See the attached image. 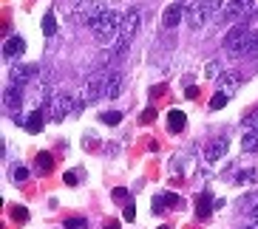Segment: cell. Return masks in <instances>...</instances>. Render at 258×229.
<instances>
[{
  "label": "cell",
  "mask_w": 258,
  "mask_h": 229,
  "mask_svg": "<svg viewBox=\"0 0 258 229\" xmlns=\"http://www.w3.org/2000/svg\"><path fill=\"white\" fill-rule=\"evenodd\" d=\"M102 122H105V125H119L122 122V113H119V110H105V113H102Z\"/></svg>",
  "instance_id": "7402d4cb"
},
{
  "label": "cell",
  "mask_w": 258,
  "mask_h": 229,
  "mask_svg": "<svg viewBox=\"0 0 258 229\" xmlns=\"http://www.w3.org/2000/svg\"><path fill=\"white\" fill-rule=\"evenodd\" d=\"M119 93H122V74H119V71H108L105 96H108V99H116Z\"/></svg>",
  "instance_id": "7c38bea8"
},
{
  "label": "cell",
  "mask_w": 258,
  "mask_h": 229,
  "mask_svg": "<svg viewBox=\"0 0 258 229\" xmlns=\"http://www.w3.org/2000/svg\"><path fill=\"white\" fill-rule=\"evenodd\" d=\"M247 37H250V26H247V23H235L233 29L227 31V37H224V48H227L230 54H235Z\"/></svg>",
  "instance_id": "ba28073f"
},
{
  "label": "cell",
  "mask_w": 258,
  "mask_h": 229,
  "mask_svg": "<svg viewBox=\"0 0 258 229\" xmlns=\"http://www.w3.org/2000/svg\"><path fill=\"white\" fill-rule=\"evenodd\" d=\"M182 15H184V3H173V6H167L165 15H162L165 29H176V26H179V20H182Z\"/></svg>",
  "instance_id": "8fae6325"
},
{
  "label": "cell",
  "mask_w": 258,
  "mask_h": 229,
  "mask_svg": "<svg viewBox=\"0 0 258 229\" xmlns=\"http://www.w3.org/2000/svg\"><path fill=\"white\" fill-rule=\"evenodd\" d=\"M153 119H156V110H153V107H148V110L142 113V122H153Z\"/></svg>",
  "instance_id": "1f68e13d"
},
{
  "label": "cell",
  "mask_w": 258,
  "mask_h": 229,
  "mask_svg": "<svg viewBox=\"0 0 258 229\" xmlns=\"http://www.w3.org/2000/svg\"><path fill=\"white\" fill-rule=\"evenodd\" d=\"M23 51H26V40L23 37H12V40H6V46H3L6 60H15V57H20Z\"/></svg>",
  "instance_id": "4fadbf2b"
},
{
  "label": "cell",
  "mask_w": 258,
  "mask_h": 229,
  "mask_svg": "<svg viewBox=\"0 0 258 229\" xmlns=\"http://www.w3.org/2000/svg\"><path fill=\"white\" fill-rule=\"evenodd\" d=\"M210 209H213L210 195H202V198H199V218H207V215H210Z\"/></svg>",
  "instance_id": "44dd1931"
},
{
  "label": "cell",
  "mask_w": 258,
  "mask_h": 229,
  "mask_svg": "<svg viewBox=\"0 0 258 229\" xmlns=\"http://www.w3.org/2000/svg\"><path fill=\"white\" fill-rule=\"evenodd\" d=\"M125 218H128V221H134V218H137V212H134V204H131V198L125 201Z\"/></svg>",
  "instance_id": "f546056e"
},
{
  "label": "cell",
  "mask_w": 258,
  "mask_h": 229,
  "mask_svg": "<svg viewBox=\"0 0 258 229\" xmlns=\"http://www.w3.org/2000/svg\"><path fill=\"white\" fill-rule=\"evenodd\" d=\"M244 229H258V223H252V226H244Z\"/></svg>",
  "instance_id": "e575fe53"
},
{
  "label": "cell",
  "mask_w": 258,
  "mask_h": 229,
  "mask_svg": "<svg viewBox=\"0 0 258 229\" xmlns=\"http://www.w3.org/2000/svg\"><path fill=\"white\" fill-rule=\"evenodd\" d=\"M205 74H207V76H221V65H219V62H210Z\"/></svg>",
  "instance_id": "f1b7e54d"
},
{
  "label": "cell",
  "mask_w": 258,
  "mask_h": 229,
  "mask_svg": "<svg viewBox=\"0 0 258 229\" xmlns=\"http://www.w3.org/2000/svg\"><path fill=\"white\" fill-rule=\"evenodd\" d=\"M255 54H258V34H250L241 43V48L235 51V57H255Z\"/></svg>",
  "instance_id": "9a60e30c"
},
{
  "label": "cell",
  "mask_w": 258,
  "mask_h": 229,
  "mask_svg": "<svg viewBox=\"0 0 258 229\" xmlns=\"http://www.w3.org/2000/svg\"><path fill=\"white\" fill-rule=\"evenodd\" d=\"M105 82H108V71H97V74L85 82L83 88V105H88V102H94L97 96H105Z\"/></svg>",
  "instance_id": "5b68a950"
},
{
  "label": "cell",
  "mask_w": 258,
  "mask_h": 229,
  "mask_svg": "<svg viewBox=\"0 0 258 229\" xmlns=\"http://www.w3.org/2000/svg\"><path fill=\"white\" fill-rule=\"evenodd\" d=\"M15 178H17V181H26V178H29V170H26V167H17V170H15Z\"/></svg>",
  "instance_id": "4dcf8cb0"
},
{
  "label": "cell",
  "mask_w": 258,
  "mask_h": 229,
  "mask_svg": "<svg viewBox=\"0 0 258 229\" xmlns=\"http://www.w3.org/2000/svg\"><path fill=\"white\" fill-rule=\"evenodd\" d=\"M241 147H244L247 153H258V128H252L250 133L241 139Z\"/></svg>",
  "instance_id": "d6986e66"
},
{
  "label": "cell",
  "mask_w": 258,
  "mask_h": 229,
  "mask_svg": "<svg viewBox=\"0 0 258 229\" xmlns=\"http://www.w3.org/2000/svg\"><path fill=\"white\" fill-rule=\"evenodd\" d=\"M37 167H40V173H48L51 170V156L48 153H40L37 156Z\"/></svg>",
  "instance_id": "603a6c76"
},
{
  "label": "cell",
  "mask_w": 258,
  "mask_h": 229,
  "mask_svg": "<svg viewBox=\"0 0 258 229\" xmlns=\"http://www.w3.org/2000/svg\"><path fill=\"white\" fill-rule=\"evenodd\" d=\"M43 34H46V37H51V34H54V17L51 15L43 17Z\"/></svg>",
  "instance_id": "d4e9b609"
},
{
  "label": "cell",
  "mask_w": 258,
  "mask_h": 229,
  "mask_svg": "<svg viewBox=\"0 0 258 229\" xmlns=\"http://www.w3.org/2000/svg\"><path fill=\"white\" fill-rule=\"evenodd\" d=\"M139 26H142V12H139V9H128L125 17H122V31H119L122 43H131V40L137 37Z\"/></svg>",
  "instance_id": "52a82bcc"
},
{
  "label": "cell",
  "mask_w": 258,
  "mask_h": 229,
  "mask_svg": "<svg viewBox=\"0 0 258 229\" xmlns=\"http://www.w3.org/2000/svg\"><path fill=\"white\" fill-rule=\"evenodd\" d=\"M241 122H244V125H258V107H252V110H250L247 116H244Z\"/></svg>",
  "instance_id": "4316f807"
},
{
  "label": "cell",
  "mask_w": 258,
  "mask_h": 229,
  "mask_svg": "<svg viewBox=\"0 0 258 229\" xmlns=\"http://www.w3.org/2000/svg\"><path fill=\"white\" fill-rule=\"evenodd\" d=\"M91 31H94V37H97V43L108 46V43H111V40L122 31V15H116V12H105V15L94 23Z\"/></svg>",
  "instance_id": "3957f363"
},
{
  "label": "cell",
  "mask_w": 258,
  "mask_h": 229,
  "mask_svg": "<svg viewBox=\"0 0 258 229\" xmlns=\"http://www.w3.org/2000/svg\"><path fill=\"white\" fill-rule=\"evenodd\" d=\"M77 107H83V102H77L71 93H51L43 105V113H46V122H62Z\"/></svg>",
  "instance_id": "6da1fadb"
},
{
  "label": "cell",
  "mask_w": 258,
  "mask_h": 229,
  "mask_svg": "<svg viewBox=\"0 0 258 229\" xmlns=\"http://www.w3.org/2000/svg\"><path fill=\"white\" fill-rule=\"evenodd\" d=\"M184 125H187V119H184L182 110H170V116H167V128L173 130V133H182Z\"/></svg>",
  "instance_id": "e0dca14e"
},
{
  "label": "cell",
  "mask_w": 258,
  "mask_h": 229,
  "mask_svg": "<svg viewBox=\"0 0 258 229\" xmlns=\"http://www.w3.org/2000/svg\"><path fill=\"white\" fill-rule=\"evenodd\" d=\"M227 147H230V139H216V142H210V145H207V150H205V159L210 161V164H216V161L219 159H224V156H227Z\"/></svg>",
  "instance_id": "9c48e42d"
},
{
  "label": "cell",
  "mask_w": 258,
  "mask_h": 229,
  "mask_svg": "<svg viewBox=\"0 0 258 229\" xmlns=\"http://www.w3.org/2000/svg\"><path fill=\"white\" fill-rule=\"evenodd\" d=\"M15 218L17 221H26V209H15Z\"/></svg>",
  "instance_id": "836d02e7"
},
{
  "label": "cell",
  "mask_w": 258,
  "mask_h": 229,
  "mask_svg": "<svg viewBox=\"0 0 258 229\" xmlns=\"http://www.w3.org/2000/svg\"><path fill=\"white\" fill-rule=\"evenodd\" d=\"M241 85V76L238 74H221V91L227 93V96H233V91Z\"/></svg>",
  "instance_id": "2e32d148"
},
{
  "label": "cell",
  "mask_w": 258,
  "mask_h": 229,
  "mask_svg": "<svg viewBox=\"0 0 258 229\" xmlns=\"http://www.w3.org/2000/svg\"><path fill=\"white\" fill-rule=\"evenodd\" d=\"M43 122H46V113H43V110H34V113L26 119V130H29V133H37V130L43 128Z\"/></svg>",
  "instance_id": "ac0fdd59"
},
{
  "label": "cell",
  "mask_w": 258,
  "mask_h": 229,
  "mask_svg": "<svg viewBox=\"0 0 258 229\" xmlns=\"http://www.w3.org/2000/svg\"><path fill=\"white\" fill-rule=\"evenodd\" d=\"M162 229H167V226H162Z\"/></svg>",
  "instance_id": "d590c367"
},
{
  "label": "cell",
  "mask_w": 258,
  "mask_h": 229,
  "mask_svg": "<svg viewBox=\"0 0 258 229\" xmlns=\"http://www.w3.org/2000/svg\"><path fill=\"white\" fill-rule=\"evenodd\" d=\"M247 204H250V212H252V221L258 223V195H252V198H247Z\"/></svg>",
  "instance_id": "484cf974"
},
{
  "label": "cell",
  "mask_w": 258,
  "mask_h": 229,
  "mask_svg": "<svg viewBox=\"0 0 258 229\" xmlns=\"http://www.w3.org/2000/svg\"><path fill=\"white\" fill-rule=\"evenodd\" d=\"M20 96H23V88L20 85H9L6 91V107L12 113H17V107H20Z\"/></svg>",
  "instance_id": "5bb4252c"
},
{
  "label": "cell",
  "mask_w": 258,
  "mask_h": 229,
  "mask_svg": "<svg viewBox=\"0 0 258 229\" xmlns=\"http://www.w3.org/2000/svg\"><path fill=\"white\" fill-rule=\"evenodd\" d=\"M216 15H219L216 0H184V20L190 29H202Z\"/></svg>",
  "instance_id": "7a4b0ae2"
},
{
  "label": "cell",
  "mask_w": 258,
  "mask_h": 229,
  "mask_svg": "<svg viewBox=\"0 0 258 229\" xmlns=\"http://www.w3.org/2000/svg\"><path fill=\"white\" fill-rule=\"evenodd\" d=\"M255 0H227V6L221 9V17L227 23H235V20H244V17L252 12Z\"/></svg>",
  "instance_id": "8992f818"
},
{
  "label": "cell",
  "mask_w": 258,
  "mask_h": 229,
  "mask_svg": "<svg viewBox=\"0 0 258 229\" xmlns=\"http://www.w3.org/2000/svg\"><path fill=\"white\" fill-rule=\"evenodd\" d=\"M105 0H83L80 6H77V20H80V26H88V29H94V23H97L99 17L105 15Z\"/></svg>",
  "instance_id": "277c9868"
},
{
  "label": "cell",
  "mask_w": 258,
  "mask_h": 229,
  "mask_svg": "<svg viewBox=\"0 0 258 229\" xmlns=\"http://www.w3.org/2000/svg\"><path fill=\"white\" fill-rule=\"evenodd\" d=\"M167 204L179 206V198H176V195H156V201H153V212H162Z\"/></svg>",
  "instance_id": "ffe728a7"
},
{
  "label": "cell",
  "mask_w": 258,
  "mask_h": 229,
  "mask_svg": "<svg viewBox=\"0 0 258 229\" xmlns=\"http://www.w3.org/2000/svg\"><path fill=\"white\" fill-rule=\"evenodd\" d=\"M227 99H230V96H227L224 91H221V93H216V96L210 99V107H213V110H219V107H224V105H227Z\"/></svg>",
  "instance_id": "cb8c5ba5"
},
{
  "label": "cell",
  "mask_w": 258,
  "mask_h": 229,
  "mask_svg": "<svg viewBox=\"0 0 258 229\" xmlns=\"http://www.w3.org/2000/svg\"><path fill=\"white\" fill-rule=\"evenodd\" d=\"M34 76H37V65H17V68H12V85L26 88Z\"/></svg>",
  "instance_id": "30bf717a"
},
{
  "label": "cell",
  "mask_w": 258,
  "mask_h": 229,
  "mask_svg": "<svg viewBox=\"0 0 258 229\" xmlns=\"http://www.w3.org/2000/svg\"><path fill=\"white\" fill-rule=\"evenodd\" d=\"M66 226L69 229H85V218H71V221H66Z\"/></svg>",
  "instance_id": "83f0119b"
},
{
  "label": "cell",
  "mask_w": 258,
  "mask_h": 229,
  "mask_svg": "<svg viewBox=\"0 0 258 229\" xmlns=\"http://www.w3.org/2000/svg\"><path fill=\"white\" fill-rule=\"evenodd\" d=\"M66 184H71V187L77 184V173H74V170H71V173H66Z\"/></svg>",
  "instance_id": "d6a6232c"
}]
</instances>
